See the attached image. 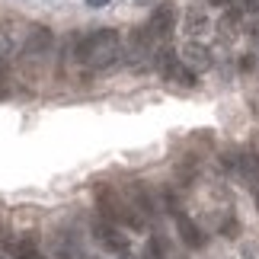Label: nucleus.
<instances>
[{"label": "nucleus", "mask_w": 259, "mask_h": 259, "mask_svg": "<svg viewBox=\"0 0 259 259\" xmlns=\"http://www.w3.org/2000/svg\"><path fill=\"white\" fill-rule=\"evenodd\" d=\"M71 52H74V61L87 67V71H109L122 61L125 55V42H122V32L118 29H93V32H74L71 38Z\"/></svg>", "instance_id": "f257e3e1"}, {"label": "nucleus", "mask_w": 259, "mask_h": 259, "mask_svg": "<svg viewBox=\"0 0 259 259\" xmlns=\"http://www.w3.org/2000/svg\"><path fill=\"white\" fill-rule=\"evenodd\" d=\"M96 208L103 214V221H109V224H128L132 231H144V221L135 214L128 198L118 195V189H112V186H96Z\"/></svg>", "instance_id": "f03ea898"}, {"label": "nucleus", "mask_w": 259, "mask_h": 259, "mask_svg": "<svg viewBox=\"0 0 259 259\" xmlns=\"http://www.w3.org/2000/svg\"><path fill=\"white\" fill-rule=\"evenodd\" d=\"M55 48V32L42 23H32L29 26V32L23 38V52H19V58H23V67L29 64H38L42 58Z\"/></svg>", "instance_id": "7ed1b4c3"}, {"label": "nucleus", "mask_w": 259, "mask_h": 259, "mask_svg": "<svg viewBox=\"0 0 259 259\" xmlns=\"http://www.w3.org/2000/svg\"><path fill=\"white\" fill-rule=\"evenodd\" d=\"M157 71H160L163 80L179 83V87H195L198 83V74L189 71V67L179 61L176 52H160V55H157Z\"/></svg>", "instance_id": "20e7f679"}, {"label": "nucleus", "mask_w": 259, "mask_h": 259, "mask_svg": "<svg viewBox=\"0 0 259 259\" xmlns=\"http://www.w3.org/2000/svg\"><path fill=\"white\" fill-rule=\"evenodd\" d=\"M176 19H179V7L176 4H157L151 19H147V26H144V32L151 38H163V35H170L176 29Z\"/></svg>", "instance_id": "39448f33"}, {"label": "nucleus", "mask_w": 259, "mask_h": 259, "mask_svg": "<svg viewBox=\"0 0 259 259\" xmlns=\"http://www.w3.org/2000/svg\"><path fill=\"white\" fill-rule=\"evenodd\" d=\"M179 61H183L192 74H202V71H211L214 58H211V48L205 42H198V38H189L183 45V52H179Z\"/></svg>", "instance_id": "423d86ee"}, {"label": "nucleus", "mask_w": 259, "mask_h": 259, "mask_svg": "<svg viewBox=\"0 0 259 259\" xmlns=\"http://www.w3.org/2000/svg\"><path fill=\"white\" fill-rule=\"evenodd\" d=\"M93 234H96V240L106 246V250H115V253H128V237L118 231V224H109V221H99L93 224Z\"/></svg>", "instance_id": "0eeeda50"}, {"label": "nucleus", "mask_w": 259, "mask_h": 259, "mask_svg": "<svg viewBox=\"0 0 259 259\" xmlns=\"http://www.w3.org/2000/svg\"><path fill=\"white\" fill-rule=\"evenodd\" d=\"M176 231H179V237H183V243H186V246H192V250H202V246H205V234H202V227H198L192 218H186L183 211H176Z\"/></svg>", "instance_id": "6e6552de"}, {"label": "nucleus", "mask_w": 259, "mask_h": 259, "mask_svg": "<svg viewBox=\"0 0 259 259\" xmlns=\"http://www.w3.org/2000/svg\"><path fill=\"white\" fill-rule=\"evenodd\" d=\"M128 195H132V198H128V205H132L135 208V214L138 218H154V202H151V192H147V186H132V189H128Z\"/></svg>", "instance_id": "1a4fd4ad"}, {"label": "nucleus", "mask_w": 259, "mask_h": 259, "mask_svg": "<svg viewBox=\"0 0 259 259\" xmlns=\"http://www.w3.org/2000/svg\"><path fill=\"white\" fill-rule=\"evenodd\" d=\"M208 26H211V19H208L205 10H186V19H183V29H186V35L189 38H195V35H205L208 32Z\"/></svg>", "instance_id": "9d476101"}, {"label": "nucleus", "mask_w": 259, "mask_h": 259, "mask_svg": "<svg viewBox=\"0 0 259 259\" xmlns=\"http://www.w3.org/2000/svg\"><path fill=\"white\" fill-rule=\"evenodd\" d=\"M13 48H16V23L13 19H0V55L10 58Z\"/></svg>", "instance_id": "9b49d317"}, {"label": "nucleus", "mask_w": 259, "mask_h": 259, "mask_svg": "<svg viewBox=\"0 0 259 259\" xmlns=\"http://www.w3.org/2000/svg\"><path fill=\"white\" fill-rule=\"evenodd\" d=\"M13 259H45V256L38 250L35 237H19L16 246H13Z\"/></svg>", "instance_id": "f8f14e48"}, {"label": "nucleus", "mask_w": 259, "mask_h": 259, "mask_svg": "<svg viewBox=\"0 0 259 259\" xmlns=\"http://www.w3.org/2000/svg\"><path fill=\"white\" fill-rule=\"evenodd\" d=\"M7 74H10V58L0 55V99L7 96Z\"/></svg>", "instance_id": "ddd939ff"}, {"label": "nucleus", "mask_w": 259, "mask_h": 259, "mask_svg": "<svg viewBox=\"0 0 259 259\" xmlns=\"http://www.w3.org/2000/svg\"><path fill=\"white\" fill-rule=\"evenodd\" d=\"M253 67H256V58L253 55H243L240 58V71H253Z\"/></svg>", "instance_id": "4468645a"}, {"label": "nucleus", "mask_w": 259, "mask_h": 259, "mask_svg": "<svg viewBox=\"0 0 259 259\" xmlns=\"http://www.w3.org/2000/svg\"><path fill=\"white\" fill-rule=\"evenodd\" d=\"M211 7H221V10H231V7H237V0H211Z\"/></svg>", "instance_id": "2eb2a0df"}, {"label": "nucleus", "mask_w": 259, "mask_h": 259, "mask_svg": "<svg viewBox=\"0 0 259 259\" xmlns=\"http://www.w3.org/2000/svg\"><path fill=\"white\" fill-rule=\"evenodd\" d=\"M10 243V237H7V227H4V221H0V250Z\"/></svg>", "instance_id": "dca6fc26"}, {"label": "nucleus", "mask_w": 259, "mask_h": 259, "mask_svg": "<svg viewBox=\"0 0 259 259\" xmlns=\"http://www.w3.org/2000/svg\"><path fill=\"white\" fill-rule=\"evenodd\" d=\"M87 4H90V7H106L109 0H87Z\"/></svg>", "instance_id": "f3484780"}, {"label": "nucleus", "mask_w": 259, "mask_h": 259, "mask_svg": "<svg viewBox=\"0 0 259 259\" xmlns=\"http://www.w3.org/2000/svg\"><path fill=\"white\" fill-rule=\"evenodd\" d=\"M253 198H256V211H259V183L253 186Z\"/></svg>", "instance_id": "a211bd4d"}, {"label": "nucleus", "mask_w": 259, "mask_h": 259, "mask_svg": "<svg viewBox=\"0 0 259 259\" xmlns=\"http://www.w3.org/2000/svg\"><path fill=\"white\" fill-rule=\"evenodd\" d=\"M138 4H144V0H138ZM147 4H151V0H147Z\"/></svg>", "instance_id": "6ab92c4d"}, {"label": "nucleus", "mask_w": 259, "mask_h": 259, "mask_svg": "<svg viewBox=\"0 0 259 259\" xmlns=\"http://www.w3.org/2000/svg\"><path fill=\"white\" fill-rule=\"evenodd\" d=\"M0 259H7V256H4V253H0Z\"/></svg>", "instance_id": "aec40b11"}]
</instances>
